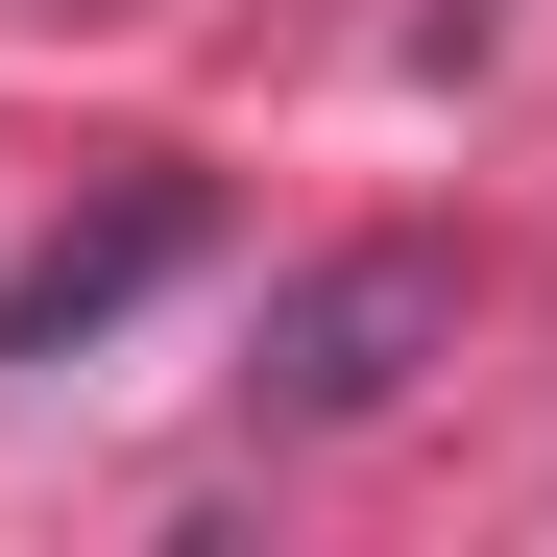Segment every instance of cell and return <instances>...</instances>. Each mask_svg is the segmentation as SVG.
<instances>
[{"label": "cell", "instance_id": "obj_1", "mask_svg": "<svg viewBox=\"0 0 557 557\" xmlns=\"http://www.w3.org/2000/svg\"><path fill=\"white\" fill-rule=\"evenodd\" d=\"M436 339H460V243H339V267H292V292H267L243 412H267V436H363Z\"/></svg>", "mask_w": 557, "mask_h": 557}, {"label": "cell", "instance_id": "obj_2", "mask_svg": "<svg viewBox=\"0 0 557 557\" xmlns=\"http://www.w3.org/2000/svg\"><path fill=\"white\" fill-rule=\"evenodd\" d=\"M195 243H219V195H195V170H122L98 219H49L25 267H0V363H73V339H122L170 267H195Z\"/></svg>", "mask_w": 557, "mask_h": 557}]
</instances>
